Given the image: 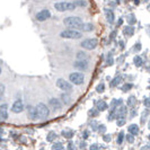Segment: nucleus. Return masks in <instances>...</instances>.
Masks as SVG:
<instances>
[{
  "instance_id": "obj_1",
  "label": "nucleus",
  "mask_w": 150,
  "mask_h": 150,
  "mask_svg": "<svg viewBox=\"0 0 150 150\" xmlns=\"http://www.w3.org/2000/svg\"><path fill=\"white\" fill-rule=\"evenodd\" d=\"M63 24L69 27V28H80L81 25H83V19L80 17H77V16H70V17H67L63 19Z\"/></svg>"
},
{
  "instance_id": "obj_2",
  "label": "nucleus",
  "mask_w": 150,
  "mask_h": 150,
  "mask_svg": "<svg viewBox=\"0 0 150 150\" xmlns=\"http://www.w3.org/2000/svg\"><path fill=\"white\" fill-rule=\"evenodd\" d=\"M60 36L63 38H69V40H79L81 38L83 34L75 28H69V30H62L60 33Z\"/></svg>"
},
{
  "instance_id": "obj_3",
  "label": "nucleus",
  "mask_w": 150,
  "mask_h": 150,
  "mask_svg": "<svg viewBox=\"0 0 150 150\" xmlns=\"http://www.w3.org/2000/svg\"><path fill=\"white\" fill-rule=\"evenodd\" d=\"M98 45V41L96 38H87V40H85L83 41L81 43H80V46L83 47V49H86V50H94V49H96Z\"/></svg>"
},
{
  "instance_id": "obj_4",
  "label": "nucleus",
  "mask_w": 150,
  "mask_h": 150,
  "mask_svg": "<svg viewBox=\"0 0 150 150\" xmlns=\"http://www.w3.org/2000/svg\"><path fill=\"white\" fill-rule=\"evenodd\" d=\"M69 79L75 85H81V83H83V80H85V76L81 72H72V74L69 75Z\"/></svg>"
},
{
  "instance_id": "obj_5",
  "label": "nucleus",
  "mask_w": 150,
  "mask_h": 150,
  "mask_svg": "<svg viewBox=\"0 0 150 150\" xmlns=\"http://www.w3.org/2000/svg\"><path fill=\"white\" fill-rule=\"evenodd\" d=\"M57 86H58V88H60L63 91H67V93L72 91V85L69 83V81H67V80L62 79V78L57 80Z\"/></svg>"
},
{
  "instance_id": "obj_6",
  "label": "nucleus",
  "mask_w": 150,
  "mask_h": 150,
  "mask_svg": "<svg viewBox=\"0 0 150 150\" xmlns=\"http://www.w3.org/2000/svg\"><path fill=\"white\" fill-rule=\"evenodd\" d=\"M36 108H38V113H40L41 119H47L49 117L50 110H49V107L45 105L44 103H38V105H36Z\"/></svg>"
},
{
  "instance_id": "obj_7",
  "label": "nucleus",
  "mask_w": 150,
  "mask_h": 150,
  "mask_svg": "<svg viewBox=\"0 0 150 150\" xmlns=\"http://www.w3.org/2000/svg\"><path fill=\"white\" fill-rule=\"evenodd\" d=\"M74 67L78 70H83V71H87L88 68H89V63L86 59H78L74 63Z\"/></svg>"
},
{
  "instance_id": "obj_8",
  "label": "nucleus",
  "mask_w": 150,
  "mask_h": 150,
  "mask_svg": "<svg viewBox=\"0 0 150 150\" xmlns=\"http://www.w3.org/2000/svg\"><path fill=\"white\" fill-rule=\"evenodd\" d=\"M27 115H28V119L32 121H36L41 117L38 108L34 106H27Z\"/></svg>"
},
{
  "instance_id": "obj_9",
  "label": "nucleus",
  "mask_w": 150,
  "mask_h": 150,
  "mask_svg": "<svg viewBox=\"0 0 150 150\" xmlns=\"http://www.w3.org/2000/svg\"><path fill=\"white\" fill-rule=\"evenodd\" d=\"M35 17H36V19H38V22H45V21H47L51 17V13H50L49 9H42L38 13H36Z\"/></svg>"
},
{
  "instance_id": "obj_10",
  "label": "nucleus",
  "mask_w": 150,
  "mask_h": 150,
  "mask_svg": "<svg viewBox=\"0 0 150 150\" xmlns=\"http://www.w3.org/2000/svg\"><path fill=\"white\" fill-rule=\"evenodd\" d=\"M49 105L52 107V110L54 112H58V111H60L61 108H62V103L60 102V99H58V98H51L49 100Z\"/></svg>"
},
{
  "instance_id": "obj_11",
  "label": "nucleus",
  "mask_w": 150,
  "mask_h": 150,
  "mask_svg": "<svg viewBox=\"0 0 150 150\" xmlns=\"http://www.w3.org/2000/svg\"><path fill=\"white\" fill-rule=\"evenodd\" d=\"M54 8L58 11H67V10H69V2H66V1L55 2L54 4Z\"/></svg>"
},
{
  "instance_id": "obj_12",
  "label": "nucleus",
  "mask_w": 150,
  "mask_h": 150,
  "mask_svg": "<svg viewBox=\"0 0 150 150\" xmlns=\"http://www.w3.org/2000/svg\"><path fill=\"white\" fill-rule=\"evenodd\" d=\"M7 108H8L7 104H1V106H0V119H1L2 122H4V121H6L8 119Z\"/></svg>"
},
{
  "instance_id": "obj_13",
  "label": "nucleus",
  "mask_w": 150,
  "mask_h": 150,
  "mask_svg": "<svg viewBox=\"0 0 150 150\" xmlns=\"http://www.w3.org/2000/svg\"><path fill=\"white\" fill-rule=\"evenodd\" d=\"M24 110V105H23L22 100H16L15 103L11 106V111L14 113H21Z\"/></svg>"
},
{
  "instance_id": "obj_14",
  "label": "nucleus",
  "mask_w": 150,
  "mask_h": 150,
  "mask_svg": "<svg viewBox=\"0 0 150 150\" xmlns=\"http://www.w3.org/2000/svg\"><path fill=\"white\" fill-rule=\"evenodd\" d=\"M128 113V108L127 106L124 105H120V107L116 110V119H121V117H125Z\"/></svg>"
},
{
  "instance_id": "obj_15",
  "label": "nucleus",
  "mask_w": 150,
  "mask_h": 150,
  "mask_svg": "<svg viewBox=\"0 0 150 150\" xmlns=\"http://www.w3.org/2000/svg\"><path fill=\"white\" fill-rule=\"evenodd\" d=\"M108 106H110V105H107V103H106L105 100H103V99H99V100H97V102H96V107L99 110V112L106 111Z\"/></svg>"
},
{
  "instance_id": "obj_16",
  "label": "nucleus",
  "mask_w": 150,
  "mask_h": 150,
  "mask_svg": "<svg viewBox=\"0 0 150 150\" xmlns=\"http://www.w3.org/2000/svg\"><path fill=\"white\" fill-rule=\"evenodd\" d=\"M133 33H134V28L129 24V25H127L124 28H123V34L125 35V36H132L133 35Z\"/></svg>"
},
{
  "instance_id": "obj_17",
  "label": "nucleus",
  "mask_w": 150,
  "mask_h": 150,
  "mask_svg": "<svg viewBox=\"0 0 150 150\" xmlns=\"http://www.w3.org/2000/svg\"><path fill=\"white\" fill-rule=\"evenodd\" d=\"M105 16H106L107 22L110 23V24H112V23L114 22L115 16H114V13H113L112 10H110V9H105Z\"/></svg>"
},
{
  "instance_id": "obj_18",
  "label": "nucleus",
  "mask_w": 150,
  "mask_h": 150,
  "mask_svg": "<svg viewBox=\"0 0 150 150\" xmlns=\"http://www.w3.org/2000/svg\"><path fill=\"white\" fill-rule=\"evenodd\" d=\"M61 100H62V103L63 104H66V105H69L70 103H71V97H70V95L67 94V91H64L63 94H61Z\"/></svg>"
},
{
  "instance_id": "obj_19",
  "label": "nucleus",
  "mask_w": 150,
  "mask_h": 150,
  "mask_svg": "<svg viewBox=\"0 0 150 150\" xmlns=\"http://www.w3.org/2000/svg\"><path fill=\"white\" fill-rule=\"evenodd\" d=\"M61 135H62L63 138H66V139H71V138L75 135V131H74V130H63V131L61 132Z\"/></svg>"
},
{
  "instance_id": "obj_20",
  "label": "nucleus",
  "mask_w": 150,
  "mask_h": 150,
  "mask_svg": "<svg viewBox=\"0 0 150 150\" xmlns=\"http://www.w3.org/2000/svg\"><path fill=\"white\" fill-rule=\"evenodd\" d=\"M128 131L130 132V133H132V134L137 135L138 133H139V127H138V124H135V123H133V124L129 125Z\"/></svg>"
},
{
  "instance_id": "obj_21",
  "label": "nucleus",
  "mask_w": 150,
  "mask_h": 150,
  "mask_svg": "<svg viewBox=\"0 0 150 150\" xmlns=\"http://www.w3.org/2000/svg\"><path fill=\"white\" fill-rule=\"evenodd\" d=\"M80 30H83V32H90V30H94V25L90 24V23H86V24H83V25H81Z\"/></svg>"
},
{
  "instance_id": "obj_22",
  "label": "nucleus",
  "mask_w": 150,
  "mask_h": 150,
  "mask_svg": "<svg viewBox=\"0 0 150 150\" xmlns=\"http://www.w3.org/2000/svg\"><path fill=\"white\" fill-rule=\"evenodd\" d=\"M122 103V100L121 99H113L112 102H111V104H110V110L111 111H116V108H117V105Z\"/></svg>"
},
{
  "instance_id": "obj_23",
  "label": "nucleus",
  "mask_w": 150,
  "mask_h": 150,
  "mask_svg": "<svg viewBox=\"0 0 150 150\" xmlns=\"http://www.w3.org/2000/svg\"><path fill=\"white\" fill-rule=\"evenodd\" d=\"M135 104H137V98L135 96H130L127 100V105L130 106V107H134Z\"/></svg>"
},
{
  "instance_id": "obj_24",
  "label": "nucleus",
  "mask_w": 150,
  "mask_h": 150,
  "mask_svg": "<svg viewBox=\"0 0 150 150\" xmlns=\"http://www.w3.org/2000/svg\"><path fill=\"white\" fill-rule=\"evenodd\" d=\"M127 22L130 25H133L137 22V18H135V16L133 14H129V15H127Z\"/></svg>"
},
{
  "instance_id": "obj_25",
  "label": "nucleus",
  "mask_w": 150,
  "mask_h": 150,
  "mask_svg": "<svg viewBox=\"0 0 150 150\" xmlns=\"http://www.w3.org/2000/svg\"><path fill=\"white\" fill-rule=\"evenodd\" d=\"M121 81H122V77H120V76L119 77H115L112 81H111V87H116Z\"/></svg>"
},
{
  "instance_id": "obj_26",
  "label": "nucleus",
  "mask_w": 150,
  "mask_h": 150,
  "mask_svg": "<svg viewBox=\"0 0 150 150\" xmlns=\"http://www.w3.org/2000/svg\"><path fill=\"white\" fill-rule=\"evenodd\" d=\"M133 63H134L135 67H141L143 63L142 61V58H140V57H134V59H133Z\"/></svg>"
},
{
  "instance_id": "obj_27",
  "label": "nucleus",
  "mask_w": 150,
  "mask_h": 150,
  "mask_svg": "<svg viewBox=\"0 0 150 150\" xmlns=\"http://www.w3.org/2000/svg\"><path fill=\"white\" fill-rule=\"evenodd\" d=\"M88 114H89V116L96 117V116H98V115H99V110H98L97 107H96V108H91V110H89Z\"/></svg>"
},
{
  "instance_id": "obj_28",
  "label": "nucleus",
  "mask_w": 150,
  "mask_h": 150,
  "mask_svg": "<svg viewBox=\"0 0 150 150\" xmlns=\"http://www.w3.org/2000/svg\"><path fill=\"white\" fill-rule=\"evenodd\" d=\"M124 139H125L124 132H120V133H119V135H117V138H116V142H117V144H122Z\"/></svg>"
},
{
  "instance_id": "obj_29",
  "label": "nucleus",
  "mask_w": 150,
  "mask_h": 150,
  "mask_svg": "<svg viewBox=\"0 0 150 150\" xmlns=\"http://www.w3.org/2000/svg\"><path fill=\"white\" fill-rule=\"evenodd\" d=\"M55 138H57V134L54 133V132H50L47 137H46V140L49 141V142H53L54 140H55Z\"/></svg>"
},
{
  "instance_id": "obj_30",
  "label": "nucleus",
  "mask_w": 150,
  "mask_h": 150,
  "mask_svg": "<svg viewBox=\"0 0 150 150\" xmlns=\"http://www.w3.org/2000/svg\"><path fill=\"white\" fill-rule=\"evenodd\" d=\"M113 63H114V59H113L112 54L107 55V58H106V66L111 67V66H113Z\"/></svg>"
},
{
  "instance_id": "obj_31",
  "label": "nucleus",
  "mask_w": 150,
  "mask_h": 150,
  "mask_svg": "<svg viewBox=\"0 0 150 150\" xmlns=\"http://www.w3.org/2000/svg\"><path fill=\"white\" fill-rule=\"evenodd\" d=\"M149 110H148V107H147V110L146 111H143L142 112V116H141V123H143V122H146V120H147V117H148V115H149Z\"/></svg>"
},
{
  "instance_id": "obj_32",
  "label": "nucleus",
  "mask_w": 150,
  "mask_h": 150,
  "mask_svg": "<svg viewBox=\"0 0 150 150\" xmlns=\"http://www.w3.org/2000/svg\"><path fill=\"white\" fill-rule=\"evenodd\" d=\"M132 87H133V85H132V83H125V85H123V86H122V91L127 93V91H129V90H131Z\"/></svg>"
},
{
  "instance_id": "obj_33",
  "label": "nucleus",
  "mask_w": 150,
  "mask_h": 150,
  "mask_svg": "<svg viewBox=\"0 0 150 150\" xmlns=\"http://www.w3.org/2000/svg\"><path fill=\"white\" fill-rule=\"evenodd\" d=\"M125 140H127L128 142L132 143L133 141H134V134H132V133H130V132H129L128 134L125 135Z\"/></svg>"
},
{
  "instance_id": "obj_34",
  "label": "nucleus",
  "mask_w": 150,
  "mask_h": 150,
  "mask_svg": "<svg viewBox=\"0 0 150 150\" xmlns=\"http://www.w3.org/2000/svg\"><path fill=\"white\" fill-rule=\"evenodd\" d=\"M90 128L91 130H94V131H97L98 130V127H99V123L96 122V121H93V122H90Z\"/></svg>"
},
{
  "instance_id": "obj_35",
  "label": "nucleus",
  "mask_w": 150,
  "mask_h": 150,
  "mask_svg": "<svg viewBox=\"0 0 150 150\" xmlns=\"http://www.w3.org/2000/svg\"><path fill=\"white\" fill-rule=\"evenodd\" d=\"M114 119H116V111H111V113L107 115V120L113 121Z\"/></svg>"
},
{
  "instance_id": "obj_36",
  "label": "nucleus",
  "mask_w": 150,
  "mask_h": 150,
  "mask_svg": "<svg viewBox=\"0 0 150 150\" xmlns=\"http://www.w3.org/2000/svg\"><path fill=\"white\" fill-rule=\"evenodd\" d=\"M96 90H97V93H99V94H102V93H104V90H105V85L103 83H100L99 85L97 86V88H96Z\"/></svg>"
},
{
  "instance_id": "obj_37",
  "label": "nucleus",
  "mask_w": 150,
  "mask_h": 150,
  "mask_svg": "<svg viewBox=\"0 0 150 150\" xmlns=\"http://www.w3.org/2000/svg\"><path fill=\"white\" fill-rule=\"evenodd\" d=\"M64 146L62 142H54V144L52 146V149H63Z\"/></svg>"
},
{
  "instance_id": "obj_38",
  "label": "nucleus",
  "mask_w": 150,
  "mask_h": 150,
  "mask_svg": "<svg viewBox=\"0 0 150 150\" xmlns=\"http://www.w3.org/2000/svg\"><path fill=\"white\" fill-rule=\"evenodd\" d=\"M99 133H102V134H104V133H106V127L104 125V124H100L99 123V127H98V130H97Z\"/></svg>"
},
{
  "instance_id": "obj_39",
  "label": "nucleus",
  "mask_w": 150,
  "mask_h": 150,
  "mask_svg": "<svg viewBox=\"0 0 150 150\" xmlns=\"http://www.w3.org/2000/svg\"><path fill=\"white\" fill-rule=\"evenodd\" d=\"M76 5H77L78 7H86V6H87V2H86L85 0H77V1H76Z\"/></svg>"
},
{
  "instance_id": "obj_40",
  "label": "nucleus",
  "mask_w": 150,
  "mask_h": 150,
  "mask_svg": "<svg viewBox=\"0 0 150 150\" xmlns=\"http://www.w3.org/2000/svg\"><path fill=\"white\" fill-rule=\"evenodd\" d=\"M116 123H117V127H123V125L125 124V117L116 119Z\"/></svg>"
},
{
  "instance_id": "obj_41",
  "label": "nucleus",
  "mask_w": 150,
  "mask_h": 150,
  "mask_svg": "<svg viewBox=\"0 0 150 150\" xmlns=\"http://www.w3.org/2000/svg\"><path fill=\"white\" fill-rule=\"evenodd\" d=\"M77 59H87V54L80 51L77 53Z\"/></svg>"
},
{
  "instance_id": "obj_42",
  "label": "nucleus",
  "mask_w": 150,
  "mask_h": 150,
  "mask_svg": "<svg viewBox=\"0 0 150 150\" xmlns=\"http://www.w3.org/2000/svg\"><path fill=\"white\" fill-rule=\"evenodd\" d=\"M143 105L146 107H150V97H144L143 98Z\"/></svg>"
},
{
  "instance_id": "obj_43",
  "label": "nucleus",
  "mask_w": 150,
  "mask_h": 150,
  "mask_svg": "<svg viewBox=\"0 0 150 150\" xmlns=\"http://www.w3.org/2000/svg\"><path fill=\"white\" fill-rule=\"evenodd\" d=\"M111 139H112V137L110 134H103V140H104V142H110Z\"/></svg>"
},
{
  "instance_id": "obj_44",
  "label": "nucleus",
  "mask_w": 150,
  "mask_h": 150,
  "mask_svg": "<svg viewBox=\"0 0 150 150\" xmlns=\"http://www.w3.org/2000/svg\"><path fill=\"white\" fill-rule=\"evenodd\" d=\"M133 50L137 51V52H138V51H140V50H141V44H140V43H137V45L133 46Z\"/></svg>"
},
{
  "instance_id": "obj_45",
  "label": "nucleus",
  "mask_w": 150,
  "mask_h": 150,
  "mask_svg": "<svg viewBox=\"0 0 150 150\" xmlns=\"http://www.w3.org/2000/svg\"><path fill=\"white\" fill-rule=\"evenodd\" d=\"M0 91H1V94H0V96H1V97L0 98H2L4 97V93H5V86H4V85H1V86H0Z\"/></svg>"
},
{
  "instance_id": "obj_46",
  "label": "nucleus",
  "mask_w": 150,
  "mask_h": 150,
  "mask_svg": "<svg viewBox=\"0 0 150 150\" xmlns=\"http://www.w3.org/2000/svg\"><path fill=\"white\" fill-rule=\"evenodd\" d=\"M99 148H100V147H99L98 144H96V143H94V144L90 146V149L91 150H96V149H99Z\"/></svg>"
},
{
  "instance_id": "obj_47",
  "label": "nucleus",
  "mask_w": 150,
  "mask_h": 150,
  "mask_svg": "<svg viewBox=\"0 0 150 150\" xmlns=\"http://www.w3.org/2000/svg\"><path fill=\"white\" fill-rule=\"evenodd\" d=\"M135 115H137V110H135L134 107H132V110H131V117H134Z\"/></svg>"
},
{
  "instance_id": "obj_48",
  "label": "nucleus",
  "mask_w": 150,
  "mask_h": 150,
  "mask_svg": "<svg viewBox=\"0 0 150 150\" xmlns=\"http://www.w3.org/2000/svg\"><path fill=\"white\" fill-rule=\"evenodd\" d=\"M67 148H68V149H75V146H74V142H71V141H70V142L68 143Z\"/></svg>"
},
{
  "instance_id": "obj_49",
  "label": "nucleus",
  "mask_w": 150,
  "mask_h": 150,
  "mask_svg": "<svg viewBox=\"0 0 150 150\" xmlns=\"http://www.w3.org/2000/svg\"><path fill=\"white\" fill-rule=\"evenodd\" d=\"M88 137H89V132H88V131H83V139H87Z\"/></svg>"
},
{
  "instance_id": "obj_50",
  "label": "nucleus",
  "mask_w": 150,
  "mask_h": 150,
  "mask_svg": "<svg viewBox=\"0 0 150 150\" xmlns=\"http://www.w3.org/2000/svg\"><path fill=\"white\" fill-rule=\"evenodd\" d=\"M117 24H119L117 26H121V25L123 24V19H122V18H120V19H119V23H117Z\"/></svg>"
},
{
  "instance_id": "obj_51",
  "label": "nucleus",
  "mask_w": 150,
  "mask_h": 150,
  "mask_svg": "<svg viewBox=\"0 0 150 150\" xmlns=\"http://www.w3.org/2000/svg\"><path fill=\"white\" fill-rule=\"evenodd\" d=\"M80 148H86V144H85V142H83V143H80Z\"/></svg>"
},
{
  "instance_id": "obj_52",
  "label": "nucleus",
  "mask_w": 150,
  "mask_h": 150,
  "mask_svg": "<svg viewBox=\"0 0 150 150\" xmlns=\"http://www.w3.org/2000/svg\"><path fill=\"white\" fill-rule=\"evenodd\" d=\"M120 45H121V47L123 49V46H124V45H123V42H122V41H121V42H120Z\"/></svg>"
},
{
  "instance_id": "obj_53",
  "label": "nucleus",
  "mask_w": 150,
  "mask_h": 150,
  "mask_svg": "<svg viewBox=\"0 0 150 150\" xmlns=\"http://www.w3.org/2000/svg\"><path fill=\"white\" fill-rule=\"evenodd\" d=\"M115 1H116V2H117V4H119V2H120V0H115Z\"/></svg>"
},
{
  "instance_id": "obj_54",
  "label": "nucleus",
  "mask_w": 150,
  "mask_h": 150,
  "mask_svg": "<svg viewBox=\"0 0 150 150\" xmlns=\"http://www.w3.org/2000/svg\"><path fill=\"white\" fill-rule=\"evenodd\" d=\"M148 128H149V129H150V121H149V125H148Z\"/></svg>"
},
{
  "instance_id": "obj_55",
  "label": "nucleus",
  "mask_w": 150,
  "mask_h": 150,
  "mask_svg": "<svg viewBox=\"0 0 150 150\" xmlns=\"http://www.w3.org/2000/svg\"><path fill=\"white\" fill-rule=\"evenodd\" d=\"M149 11H150V5H149Z\"/></svg>"
}]
</instances>
